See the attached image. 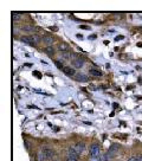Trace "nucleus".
Returning a JSON list of instances; mask_svg holds the SVG:
<instances>
[{"mask_svg": "<svg viewBox=\"0 0 142 161\" xmlns=\"http://www.w3.org/2000/svg\"><path fill=\"white\" fill-rule=\"evenodd\" d=\"M81 29H83V30H90V27L86 26V25H81Z\"/></svg>", "mask_w": 142, "mask_h": 161, "instance_id": "nucleus-20", "label": "nucleus"}, {"mask_svg": "<svg viewBox=\"0 0 142 161\" xmlns=\"http://www.w3.org/2000/svg\"><path fill=\"white\" fill-rule=\"evenodd\" d=\"M89 73H90V76H94V77H101L102 76V72L100 70H96V69H90Z\"/></svg>", "mask_w": 142, "mask_h": 161, "instance_id": "nucleus-8", "label": "nucleus"}, {"mask_svg": "<svg viewBox=\"0 0 142 161\" xmlns=\"http://www.w3.org/2000/svg\"><path fill=\"white\" fill-rule=\"evenodd\" d=\"M21 41L26 43V44H29V45H33V41H32L31 38L27 37V36H23V37H21Z\"/></svg>", "mask_w": 142, "mask_h": 161, "instance_id": "nucleus-9", "label": "nucleus"}, {"mask_svg": "<svg viewBox=\"0 0 142 161\" xmlns=\"http://www.w3.org/2000/svg\"><path fill=\"white\" fill-rule=\"evenodd\" d=\"M77 37H78L79 39H82V38H83V36H82V35H77Z\"/></svg>", "mask_w": 142, "mask_h": 161, "instance_id": "nucleus-24", "label": "nucleus"}, {"mask_svg": "<svg viewBox=\"0 0 142 161\" xmlns=\"http://www.w3.org/2000/svg\"><path fill=\"white\" fill-rule=\"evenodd\" d=\"M69 57H70V55H69L68 52H64V53H63V58H64V59H69Z\"/></svg>", "mask_w": 142, "mask_h": 161, "instance_id": "nucleus-17", "label": "nucleus"}, {"mask_svg": "<svg viewBox=\"0 0 142 161\" xmlns=\"http://www.w3.org/2000/svg\"><path fill=\"white\" fill-rule=\"evenodd\" d=\"M90 158H97L100 156V146L97 143H92L90 146V152H89Z\"/></svg>", "mask_w": 142, "mask_h": 161, "instance_id": "nucleus-3", "label": "nucleus"}, {"mask_svg": "<svg viewBox=\"0 0 142 161\" xmlns=\"http://www.w3.org/2000/svg\"><path fill=\"white\" fill-rule=\"evenodd\" d=\"M128 161H139V160H137V156H130Z\"/></svg>", "mask_w": 142, "mask_h": 161, "instance_id": "nucleus-18", "label": "nucleus"}, {"mask_svg": "<svg viewBox=\"0 0 142 161\" xmlns=\"http://www.w3.org/2000/svg\"><path fill=\"white\" fill-rule=\"evenodd\" d=\"M43 40H44L46 44H52V43H53V38L52 37H49V36L44 37V38H43Z\"/></svg>", "mask_w": 142, "mask_h": 161, "instance_id": "nucleus-10", "label": "nucleus"}, {"mask_svg": "<svg viewBox=\"0 0 142 161\" xmlns=\"http://www.w3.org/2000/svg\"><path fill=\"white\" fill-rule=\"evenodd\" d=\"M54 65H56L59 70H63V69H64V65H63V64H62L59 60H54Z\"/></svg>", "mask_w": 142, "mask_h": 161, "instance_id": "nucleus-11", "label": "nucleus"}, {"mask_svg": "<svg viewBox=\"0 0 142 161\" xmlns=\"http://www.w3.org/2000/svg\"><path fill=\"white\" fill-rule=\"evenodd\" d=\"M137 160L139 161H142V155H137Z\"/></svg>", "mask_w": 142, "mask_h": 161, "instance_id": "nucleus-23", "label": "nucleus"}, {"mask_svg": "<svg viewBox=\"0 0 142 161\" xmlns=\"http://www.w3.org/2000/svg\"><path fill=\"white\" fill-rule=\"evenodd\" d=\"M67 161H78V160L73 159V158H70V156H67Z\"/></svg>", "mask_w": 142, "mask_h": 161, "instance_id": "nucleus-19", "label": "nucleus"}, {"mask_svg": "<svg viewBox=\"0 0 142 161\" xmlns=\"http://www.w3.org/2000/svg\"><path fill=\"white\" fill-rule=\"evenodd\" d=\"M75 79L78 81V82H88V76H85L84 73H76L75 76Z\"/></svg>", "mask_w": 142, "mask_h": 161, "instance_id": "nucleus-7", "label": "nucleus"}, {"mask_svg": "<svg viewBox=\"0 0 142 161\" xmlns=\"http://www.w3.org/2000/svg\"><path fill=\"white\" fill-rule=\"evenodd\" d=\"M30 38H31L32 41H33V44H37V43H39V40H40L38 36H31Z\"/></svg>", "mask_w": 142, "mask_h": 161, "instance_id": "nucleus-12", "label": "nucleus"}, {"mask_svg": "<svg viewBox=\"0 0 142 161\" xmlns=\"http://www.w3.org/2000/svg\"><path fill=\"white\" fill-rule=\"evenodd\" d=\"M59 51L67 52V51H68V45H65V44H62V45L59 46Z\"/></svg>", "mask_w": 142, "mask_h": 161, "instance_id": "nucleus-13", "label": "nucleus"}, {"mask_svg": "<svg viewBox=\"0 0 142 161\" xmlns=\"http://www.w3.org/2000/svg\"><path fill=\"white\" fill-rule=\"evenodd\" d=\"M19 16H20V13H18V12H13V13H12V17H13V19H16V20H18Z\"/></svg>", "mask_w": 142, "mask_h": 161, "instance_id": "nucleus-15", "label": "nucleus"}, {"mask_svg": "<svg viewBox=\"0 0 142 161\" xmlns=\"http://www.w3.org/2000/svg\"><path fill=\"white\" fill-rule=\"evenodd\" d=\"M67 76H69V77H75L76 76V71H75V69L73 68H71V67H64V69L62 70Z\"/></svg>", "mask_w": 142, "mask_h": 161, "instance_id": "nucleus-4", "label": "nucleus"}, {"mask_svg": "<svg viewBox=\"0 0 142 161\" xmlns=\"http://www.w3.org/2000/svg\"><path fill=\"white\" fill-rule=\"evenodd\" d=\"M43 156H44V160H51L54 156V151L49 147H44L43 148Z\"/></svg>", "mask_w": 142, "mask_h": 161, "instance_id": "nucleus-2", "label": "nucleus"}, {"mask_svg": "<svg viewBox=\"0 0 142 161\" xmlns=\"http://www.w3.org/2000/svg\"><path fill=\"white\" fill-rule=\"evenodd\" d=\"M89 161H104V160H103V158L100 155V156H97V158H90Z\"/></svg>", "mask_w": 142, "mask_h": 161, "instance_id": "nucleus-14", "label": "nucleus"}, {"mask_svg": "<svg viewBox=\"0 0 142 161\" xmlns=\"http://www.w3.org/2000/svg\"><path fill=\"white\" fill-rule=\"evenodd\" d=\"M84 62H85L84 57H83V56H77V55L73 56V57H72V59H71L72 65H73L75 68H77V69H79V68H82V67H83Z\"/></svg>", "mask_w": 142, "mask_h": 161, "instance_id": "nucleus-1", "label": "nucleus"}, {"mask_svg": "<svg viewBox=\"0 0 142 161\" xmlns=\"http://www.w3.org/2000/svg\"><path fill=\"white\" fill-rule=\"evenodd\" d=\"M73 148L77 151V153L81 155L83 152H84V149H85V145L83 143V142H78V143H76L75 146H73Z\"/></svg>", "mask_w": 142, "mask_h": 161, "instance_id": "nucleus-6", "label": "nucleus"}, {"mask_svg": "<svg viewBox=\"0 0 142 161\" xmlns=\"http://www.w3.org/2000/svg\"><path fill=\"white\" fill-rule=\"evenodd\" d=\"M45 51L49 53V55H52V53H53V49H52V48H50V46H49V48H46V49H45Z\"/></svg>", "mask_w": 142, "mask_h": 161, "instance_id": "nucleus-16", "label": "nucleus"}, {"mask_svg": "<svg viewBox=\"0 0 142 161\" xmlns=\"http://www.w3.org/2000/svg\"><path fill=\"white\" fill-rule=\"evenodd\" d=\"M123 38H124L123 36H117V37H116V40H122Z\"/></svg>", "mask_w": 142, "mask_h": 161, "instance_id": "nucleus-21", "label": "nucleus"}, {"mask_svg": "<svg viewBox=\"0 0 142 161\" xmlns=\"http://www.w3.org/2000/svg\"><path fill=\"white\" fill-rule=\"evenodd\" d=\"M67 156H70V158H73V159H77V160H78L79 154L77 153V151H76L73 147H71V148L68 149V155H67Z\"/></svg>", "mask_w": 142, "mask_h": 161, "instance_id": "nucleus-5", "label": "nucleus"}, {"mask_svg": "<svg viewBox=\"0 0 142 161\" xmlns=\"http://www.w3.org/2000/svg\"><path fill=\"white\" fill-rule=\"evenodd\" d=\"M89 39H91V40H94V39H96V35H92V36H89Z\"/></svg>", "mask_w": 142, "mask_h": 161, "instance_id": "nucleus-22", "label": "nucleus"}]
</instances>
